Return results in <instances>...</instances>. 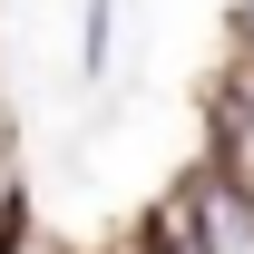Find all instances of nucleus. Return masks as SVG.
I'll return each instance as SVG.
<instances>
[{"label":"nucleus","instance_id":"nucleus-6","mask_svg":"<svg viewBox=\"0 0 254 254\" xmlns=\"http://www.w3.org/2000/svg\"><path fill=\"white\" fill-rule=\"evenodd\" d=\"M225 20H235V59H254V0H235Z\"/></svg>","mask_w":254,"mask_h":254},{"label":"nucleus","instance_id":"nucleus-4","mask_svg":"<svg viewBox=\"0 0 254 254\" xmlns=\"http://www.w3.org/2000/svg\"><path fill=\"white\" fill-rule=\"evenodd\" d=\"M205 88H215V98H235V108L254 118V59H235V49H225V68L205 78Z\"/></svg>","mask_w":254,"mask_h":254},{"label":"nucleus","instance_id":"nucleus-5","mask_svg":"<svg viewBox=\"0 0 254 254\" xmlns=\"http://www.w3.org/2000/svg\"><path fill=\"white\" fill-rule=\"evenodd\" d=\"M20 176V137H10V98H0V186Z\"/></svg>","mask_w":254,"mask_h":254},{"label":"nucleus","instance_id":"nucleus-2","mask_svg":"<svg viewBox=\"0 0 254 254\" xmlns=\"http://www.w3.org/2000/svg\"><path fill=\"white\" fill-rule=\"evenodd\" d=\"M195 118H205V147H195V157H205L215 176H235V186L254 195V118L235 108V98H215V88L195 98Z\"/></svg>","mask_w":254,"mask_h":254},{"label":"nucleus","instance_id":"nucleus-1","mask_svg":"<svg viewBox=\"0 0 254 254\" xmlns=\"http://www.w3.org/2000/svg\"><path fill=\"white\" fill-rule=\"evenodd\" d=\"M166 205H176V225H186L195 254H254V195L235 186V176H215L205 157L166 186Z\"/></svg>","mask_w":254,"mask_h":254},{"label":"nucleus","instance_id":"nucleus-3","mask_svg":"<svg viewBox=\"0 0 254 254\" xmlns=\"http://www.w3.org/2000/svg\"><path fill=\"white\" fill-rule=\"evenodd\" d=\"M108 59H118V0H88L78 10V78H108Z\"/></svg>","mask_w":254,"mask_h":254}]
</instances>
